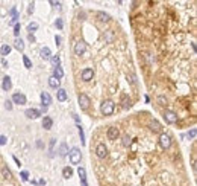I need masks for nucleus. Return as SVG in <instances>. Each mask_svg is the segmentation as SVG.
I'll list each match as a JSON object with an SVG mask.
<instances>
[{"mask_svg": "<svg viewBox=\"0 0 197 186\" xmlns=\"http://www.w3.org/2000/svg\"><path fill=\"white\" fill-rule=\"evenodd\" d=\"M114 108H115V104H114V101H111V99L103 101L102 105H100V111H102L105 116H111V114L114 113Z\"/></svg>", "mask_w": 197, "mask_h": 186, "instance_id": "1", "label": "nucleus"}, {"mask_svg": "<svg viewBox=\"0 0 197 186\" xmlns=\"http://www.w3.org/2000/svg\"><path fill=\"white\" fill-rule=\"evenodd\" d=\"M68 156H70V162L73 165H78V163H80V160H82V153H80L79 148H71L68 151Z\"/></svg>", "mask_w": 197, "mask_h": 186, "instance_id": "2", "label": "nucleus"}, {"mask_svg": "<svg viewBox=\"0 0 197 186\" xmlns=\"http://www.w3.org/2000/svg\"><path fill=\"white\" fill-rule=\"evenodd\" d=\"M78 102H79V105H80L82 110H86V108L89 107V104H91V99H89V96H88L86 93H80L78 96Z\"/></svg>", "mask_w": 197, "mask_h": 186, "instance_id": "3", "label": "nucleus"}, {"mask_svg": "<svg viewBox=\"0 0 197 186\" xmlns=\"http://www.w3.org/2000/svg\"><path fill=\"white\" fill-rule=\"evenodd\" d=\"M159 145H161V148L168 149V148L171 146V138H170L167 133H161V134H159Z\"/></svg>", "mask_w": 197, "mask_h": 186, "instance_id": "4", "label": "nucleus"}, {"mask_svg": "<svg viewBox=\"0 0 197 186\" xmlns=\"http://www.w3.org/2000/svg\"><path fill=\"white\" fill-rule=\"evenodd\" d=\"M164 119L167 124H176L177 122V114L171 110H165L164 111Z\"/></svg>", "mask_w": 197, "mask_h": 186, "instance_id": "5", "label": "nucleus"}, {"mask_svg": "<svg viewBox=\"0 0 197 186\" xmlns=\"http://www.w3.org/2000/svg\"><path fill=\"white\" fill-rule=\"evenodd\" d=\"M96 156L99 159H105L108 156V148H106L105 143H97V146H96Z\"/></svg>", "mask_w": 197, "mask_h": 186, "instance_id": "6", "label": "nucleus"}, {"mask_svg": "<svg viewBox=\"0 0 197 186\" xmlns=\"http://www.w3.org/2000/svg\"><path fill=\"white\" fill-rule=\"evenodd\" d=\"M85 50H86V43H85V41H80V40H79V41L75 43V53H76V55H79V56L83 55Z\"/></svg>", "mask_w": 197, "mask_h": 186, "instance_id": "7", "label": "nucleus"}, {"mask_svg": "<svg viewBox=\"0 0 197 186\" xmlns=\"http://www.w3.org/2000/svg\"><path fill=\"white\" fill-rule=\"evenodd\" d=\"M106 136H108V139L109 140H117L118 138H120V130H118L117 127H109Z\"/></svg>", "mask_w": 197, "mask_h": 186, "instance_id": "8", "label": "nucleus"}, {"mask_svg": "<svg viewBox=\"0 0 197 186\" xmlns=\"http://www.w3.org/2000/svg\"><path fill=\"white\" fill-rule=\"evenodd\" d=\"M26 96L23 95V93H14L12 95V104H18V105H23V104H26Z\"/></svg>", "mask_w": 197, "mask_h": 186, "instance_id": "9", "label": "nucleus"}, {"mask_svg": "<svg viewBox=\"0 0 197 186\" xmlns=\"http://www.w3.org/2000/svg\"><path fill=\"white\" fill-rule=\"evenodd\" d=\"M149 127H150V130H152L153 133H159V134L162 133V125H161V124L158 122L156 119L150 121V125H149Z\"/></svg>", "mask_w": 197, "mask_h": 186, "instance_id": "10", "label": "nucleus"}, {"mask_svg": "<svg viewBox=\"0 0 197 186\" xmlns=\"http://www.w3.org/2000/svg\"><path fill=\"white\" fill-rule=\"evenodd\" d=\"M24 114H26L29 119H37V118L41 116V113H39L37 108H27V110L24 111Z\"/></svg>", "mask_w": 197, "mask_h": 186, "instance_id": "11", "label": "nucleus"}, {"mask_svg": "<svg viewBox=\"0 0 197 186\" xmlns=\"http://www.w3.org/2000/svg\"><path fill=\"white\" fill-rule=\"evenodd\" d=\"M93 76H94V72H93V69H83L82 70V79L83 81H91L93 79Z\"/></svg>", "mask_w": 197, "mask_h": 186, "instance_id": "12", "label": "nucleus"}, {"mask_svg": "<svg viewBox=\"0 0 197 186\" xmlns=\"http://www.w3.org/2000/svg\"><path fill=\"white\" fill-rule=\"evenodd\" d=\"M121 107L124 110H129L132 107V101H130V98L127 95H121Z\"/></svg>", "mask_w": 197, "mask_h": 186, "instance_id": "13", "label": "nucleus"}, {"mask_svg": "<svg viewBox=\"0 0 197 186\" xmlns=\"http://www.w3.org/2000/svg\"><path fill=\"white\" fill-rule=\"evenodd\" d=\"M41 102H42V107H46V108L52 104V98H50V95L47 92L41 93Z\"/></svg>", "mask_w": 197, "mask_h": 186, "instance_id": "14", "label": "nucleus"}, {"mask_svg": "<svg viewBox=\"0 0 197 186\" xmlns=\"http://www.w3.org/2000/svg\"><path fill=\"white\" fill-rule=\"evenodd\" d=\"M39 55H41V58H42V60H50V58H52V50H50V47L44 46L42 49H41Z\"/></svg>", "mask_w": 197, "mask_h": 186, "instance_id": "15", "label": "nucleus"}, {"mask_svg": "<svg viewBox=\"0 0 197 186\" xmlns=\"http://www.w3.org/2000/svg\"><path fill=\"white\" fill-rule=\"evenodd\" d=\"M11 87H12L11 78H9V76H5V78H3V83H2V89H3L5 92H8V90H11Z\"/></svg>", "mask_w": 197, "mask_h": 186, "instance_id": "16", "label": "nucleus"}, {"mask_svg": "<svg viewBox=\"0 0 197 186\" xmlns=\"http://www.w3.org/2000/svg\"><path fill=\"white\" fill-rule=\"evenodd\" d=\"M59 84H61V81H59L58 78H55L53 75L49 78V86H50L52 89H59Z\"/></svg>", "mask_w": 197, "mask_h": 186, "instance_id": "17", "label": "nucleus"}, {"mask_svg": "<svg viewBox=\"0 0 197 186\" xmlns=\"http://www.w3.org/2000/svg\"><path fill=\"white\" fill-rule=\"evenodd\" d=\"M52 125H53L52 118H50V116H44V118H42V127H44L46 130H50V128H52Z\"/></svg>", "mask_w": 197, "mask_h": 186, "instance_id": "18", "label": "nucleus"}, {"mask_svg": "<svg viewBox=\"0 0 197 186\" xmlns=\"http://www.w3.org/2000/svg\"><path fill=\"white\" fill-rule=\"evenodd\" d=\"M56 98H58V101H59V102H64V101L67 99V92H65L64 89H58V92H56Z\"/></svg>", "mask_w": 197, "mask_h": 186, "instance_id": "19", "label": "nucleus"}, {"mask_svg": "<svg viewBox=\"0 0 197 186\" xmlns=\"http://www.w3.org/2000/svg\"><path fill=\"white\" fill-rule=\"evenodd\" d=\"M78 174H79V177H80V183H86V171H85V168L79 166Z\"/></svg>", "mask_w": 197, "mask_h": 186, "instance_id": "20", "label": "nucleus"}, {"mask_svg": "<svg viewBox=\"0 0 197 186\" xmlns=\"http://www.w3.org/2000/svg\"><path fill=\"white\" fill-rule=\"evenodd\" d=\"M53 76H55V78H58V79H61V78L64 76V70H62V67H61V66L55 67V70H53Z\"/></svg>", "mask_w": 197, "mask_h": 186, "instance_id": "21", "label": "nucleus"}, {"mask_svg": "<svg viewBox=\"0 0 197 186\" xmlns=\"http://www.w3.org/2000/svg\"><path fill=\"white\" fill-rule=\"evenodd\" d=\"M14 46H15L17 50H20V52H23V50H24V43H23V40H21V38H15Z\"/></svg>", "mask_w": 197, "mask_h": 186, "instance_id": "22", "label": "nucleus"}, {"mask_svg": "<svg viewBox=\"0 0 197 186\" xmlns=\"http://www.w3.org/2000/svg\"><path fill=\"white\" fill-rule=\"evenodd\" d=\"M97 17H99V20L100 21H109V14H106V12H103V11H99L97 12Z\"/></svg>", "mask_w": 197, "mask_h": 186, "instance_id": "23", "label": "nucleus"}, {"mask_svg": "<svg viewBox=\"0 0 197 186\" xmlns=\"http://www.w3.org/2000/svg\"><path fill=\"white\" fill-rule=\"evenodd\" d=\"M58 153H59V156H62V157H65V156L68 154V148H67V143H61V146H59V149H58Z\"/></svg>", "mask_w": 197, "mask_h": 186, "instance_id": "24", "label": "nucleus"}, {"mask_svg": "<svg viewBox=\"0 0 197 186\" xmlns=\"http://www.w3.org/2000/svg\"><path fill=\"white\" fill-rule=\"evenodd\" d=\"M62 176H64V179H70V177L73 176V169H71L70 166L64 168V169H62Z\"/></svg>", "mask_w": 197, "mask_h": 186, "instance_id": "25", "label": "nucleus"}, {"mask_svg": "<svg viewBox=\"0 0 197 186\" xmlns=\"http://www.w3.org/2000/svg\"><path fill=\"white\" fill-rule=\"evenodd\" d=\"M0 53H2V56L9 55V53H11V46H9V45H3L2 49H0Z\"/></svg>", "mask_w": 197, "mask_h": 186, "instance_id": "26", "label": "nucleus"}, {"mask_svg": "<svg viewBox=\"0 0 197 186\" xmlns=\"http://www.w3.org/2000/svg\"><path fill=\"white\" fill-rule=\"evenodd\" d=\"M50 61H52V64H53L55 67H58V66L61 64V58H59V55H52Z\"/></svg>", "mask_w": 197, "mask_h": 186, "instance_id": "27", "label": "nucleus"}, {"mask_svg": "<svg viewBox=\"0 0 197 186\" xmlns=\"http://www.w3.org/2000/svg\"><path fill=\"white\" fill-rule=\"evenodd\" d=\"M2 174H3L5 179H11V177H12V172L8 169V166H3V168H2Z\"/></svg>", "mask_w": 197, "mask_h": 186, "instance_id": "28", "label": "nucleus"}, {"mask_svg": "<svg viewBox=\"0 0 197 186\" xmlns=\"http://www.w3.org/2000/svg\"><path fill=\"white\" fill-rule=\"evenodd\" d=\"M37 29H38V23H29V25H27V31H29L31 34L35 32Z\"/></svg>", "mask_w": 197, "mask_h": 186, "instance_id": "29", "label": "nucleus"}, {"mask_svg": "<svg viewBox=\"0 0 197 186\" xmlns=\"http://www.w3.org/2000/svg\"><path fill=\"white\" fill-rule=\"evenodd\" d=\"M23 63H24V66H26V69H32V61H31V60H29V58H27L26 55L23 56Z\"/></svg>", "mask_w": 197, "mask_h": 186, "instance_id": "30", "label": "nucleus"}, {"mask_svg": "<svg viewBox=\"0 0 197 186\" xmlns=\"http://www.w3.org/2000/svg\"><path fill=\"white\" fill-rule=\"evenodd\" d=\"M55 26H56L58 29H62V28H64V21H62V18H56V21H55Z\"/></svg>", "mask_w": 197, "mask_h": 186, "instance_id": "31", "label": "nucleus"}, {"mask_svg": "<svg viewBox=\"0 0 197 186\" xmlns=\"http://www.w3.org/2000/svg\"><path fill=\"white\" fill-rule=\"evenodd\" d=\"M14 35H15V38H18V35H20V25L18 23H15V26H14Z\"/></svg>", "mask_w": 197, "mask_h": 186, "instance_id": "32", "label": "nucleus"}, {"mask_svg": "<svg viewBox=\"0 0 197 186\" xmlns=\"http://www.w3.org/2000/svg\"><path fill=\"white\" fill-rule=\"evenodd\" d=\"M78 128H79V136H80V142H82V143H85V134H83V130H82V127H80V125H79Z\"/></svg>", "mask_w": 197, "mask_h": 186, "instance_id": "33", "label": "nucleus"}, {"mask_svg": "<svg viewBox=\"0 0 197 186\" xmlns=\"http://www.w3.org/2000/svg\"><path fill=\"white\" fill-rule=\"evenodd\" d=\"M123 145H124V146H129V145H130V138H129L127 134L123 136Z\"/></svg>", "mask_w": 197, "mask_h": 186, "instance_id": "34", "label": "nucleus"}, {"mask_svg": "<svg viewBox=\"0 0 197 186\" xmlns=\"http://www.w3.org/2000/svg\"><path fill=\"white\" fill-rule=\"evenodd\" d=\"M20 176H21V179H23L24 182H27V180H29V172H27V171H21V174H20Z\"/></svg>", "mask_w": 197, "mask_h": 186, "instance_id": "35", "label": "nucleus"}, {"mask_svg": "<svg viewBox=\"0 0 197 186\" xmlns=\"http://www.w3.org/2000/svg\"><path fill=\"white\" fill-rule=\"evenodd\" d=\"M196 134H197V130L196 128H193V130L188 133V138H190V139H196Z\"/></svg>", "mask_w": 197, "mask_h": 186, "instance_id": "36", "label": "nucleus"}, {"mask_svg": "<svg viewBox=\"0 0 197 186\" xmlns=\"http://www.w3.org/2000/svg\"><path fill=\"white\" fill-rule=\"evenodd\" d=\"M158 102H159L161 105H165V104H167V99H165L164 96H159V98H158Z\"/></svg>", "mask_w": 197, "mask_h": 186, "instance_id": "37", "label": "nucleus"}, {"mask_svg": "<svg viewBox=\"0 0 197 186\" xmlns=\"http://www.w3.org/2000/svg\"><path fill=\"white\" fill-rule=\"evenodd\" d=\"M5 108L6 110H12V101H6L5 102Z\"/></svg>", "mask_w": 197, "mask_h": 186, "instance_id": "38", "label": "nucleus"}, {"mask_svg": "<svg viewBox=\"0 0 197 186\" xmlns=\"http://www.w3.org/2000/svg\"><path fill=\"white\" fill-rule=\"evenodd\" d=\"M34 6H35V3H29V8H27V12H29V14H32V12H34V9H35Z\"/></svg>", "mask_w": 197, "mask_h": 186, "instance_id": "39", "label": "nucleus"}, {"mask_svg": "<svg viewBox=\"0 0 197 186\" xmlns=\"http://www.w3.org/2000/svg\"><path fill=\"white\" fill-rule=\"evenodd\" d=\"M61 41H62V38H61L59 35H56V37H55V43H56V46H59V45H61Z\"/></svg>", "mask_w": 197, "mask_h": 186, "instance_id": "40", "label": "nucleus"}, {"mask_svg": "<svg viewBox=\"0 0 197 186\" xmlns=\"http://www.w3.org/2000/svg\"><path fill=\"white\" fill-rule=\"evenodd\" d=\"M50 3H52V5H53V6H56V8H58V9H61V3H59V2H53V0H52V2H50Z\"/></svg>", "mask_w": 197, "mask_h": 186, "instance_id": "41", "label": "nucleus"}, {"mask_svg": "<svg viewBox=\"0 0 197 186\" xmlns=\"http://www.w3.org/2000/svg\"><path fill=\"white\" fill-rule=\"evenodd\" d=\"M6 138H5V136H0V145H5V143H6Z\"/></svg>", "mask_w": 197, "mask_h": 186, "instance_id": "42", "label": "nucleus"}, {"mask_svg": "<svg viewBox=\"0 0 197 186\" xmlns=\"http://www.w3.org/2000/svg\"><path fill=\"white\" fill-rule=\"evenodd\" d=\"M106 40H108V41H112V34H111V32L106 34Z\"/></svg>", "mask_w": 197, "mask_h": 186, "instance_id": "43", "label": "nucleus"}, {"mask_svg": "<svg viewBox=\"0 0 197 186\" xmlns=\"http://www.w3.org/2000/svg\"><path fill=\"white\" fill-rule=\"evenodd\" d=\"M55 142H56V139H52V142H50V151H53V146H55Z\"/></svg>", "mask_w": 197, "mask_h": 186, "instance_id": "44", "label": "nucleus"}, {"mask_svg": "<svg viewBox=\"0 0 197 186\" xmlns=\"http://www.w3.org/2000/svg\"><path fill=\"white\" fill-rule=\"evenodd\" d=\"M29 40H31V41H35V37H34L32 34H29Z\"/></svg>", "mask_w": 197, "mask_h": 186, "instance_id": "45", "label": "nucleus"}, {"mask_svg": "<svg viewBox=\"0 0 197 186\" xmlns=\"http://www.w3.org/2000/svg\"><path fill=\"white\" fill-rule=\"evenodd\" d=\"M14 162H15V163H17V165H18V166H20V165H21V163H20V160H18V159H17V157H14Z\"/></svg>", "mask_w": 197, "mask_h": 186, "instance_id": "46", "label": "nucleus"}]
</instances>
